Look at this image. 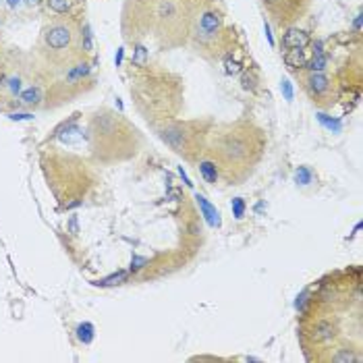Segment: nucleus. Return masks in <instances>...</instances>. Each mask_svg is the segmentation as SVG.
<instances>
[{
  "mask_svg": "<svg viewBox=\"0 0 363 363\" xmlns=\"http://www.w3.org/2000/svg\"><path fill=\"white\" fill-rule=\"evenodd\" d=\"M231 208H233V216H235V218H243V216H245L247 206H245V201H243L241 197H235L233 203H231Z\"/></svg>",
  "mask_w": 363,
  "mask_h": 363,
  "instance_id": "nucleus-15",
  "label": "nucleus"
},
{
  "mask_svg": "<svg viewBox=\"0 0 363 363\" xmlns=\"http://www.w3.org/2000/svg\"><path fill=\"white\" fill-rule=\"evenodd\" d=\"M179 172H181V179H183V183H185V185H187V187H193V183L189 181V176H187V172H185V170H183V166L179 168Z\"/></svg>",
  "mask_w": 363,
  "mask_h": 363,
  "instance_id": "nucleus-26",
  "label": "nucleus"
},
{
  "mask_svg": "<svg viewBox=\"0 0 363 363\" xmlns=\"http://www.w3.org/2000/svg\"><path fill=\"white\" fill-rule=\"evenodd\" d=\"M309 44V35L305 31H301V29H295V27H290L287 29V33L282 35V48H305Z\"/></svg>",
  "mask_w": 363,
  "mask_h": 363,
  "instance_id": "nucleus-4",
  "label": "nucleus"
},
{
  "mask_svg": "<svg viewBox=\"0 0 363 363\" xmlns=\"http://www.w3.org/2000/svg\"><path fill=\"white\" fill-rule=\"evenodd\" d=\"M19 96H21V102H25V104H38L40 98H42V94H40L38 87H29V90L21 92Z\"/></svg>",
  "mask_w": 363,
  "mask_h": 363,
  "instance_id": "nucleus-12",
  "label": "nucleus"
},
{
  "mask_svg": "<svg viewBox=\"0 0 363 363\" xmlns=\"http://www.w3.org/2000/svg\"><path fill=\"white\" fill-rule=\"evenodd\" d=\"M322 42L320 40H317V42H314V54H322Z\"/></svg>",
  "mask_w": 363,
  "mask_h": 363,
  "instance_id": "nucleus-28",
  "label": "nucleus"
},
{
  "mask_svg": "<svg viewBox=\"0 0 363 363\" xmlns=\"http://www.w3.org/2000/svg\"><path fill=\"white\" fill-rule=\"evenodd\" d=\"M220 25H222V17L216 11H203L199 17V38L201 40H212L216 38V33L220 31Z\"/></svg>",
  "mask_w": 363,
  "mask_h": 363,
  "instance_id": "nucleus-2",
  "label": "nucleus"
},
{
  "mask_svg": "<svg viewBox=\"0 0 363 363\" xmlns=\"http://www.w3.org/2000/svg\"><path fill=\"white\" fill-rule=\"evenodd\" d=\"M69 226H71V233H73V235H77L79 233V226H77V218L73 216V218H71V222H69Z\"/></svg>",
  "mask_w": 363,
  "mask_h": 363,
  "instance_id": "nucleus-27",
  "label": "nucleus"
},
{
  "mask_svg": "<svg viewBox=\"0 0 363 363\" xmlns=\"http://www.w3.org/2000/svg\"><path fill=\"white\" fill-rule=\"evenodd\" d=\"M280 90H282V94H285L287 102H290V100H293V85H290V81H289V79H282Z\"/></svg>",
  "mask_w": 363,
  "mask_h": 363,
  "instance_id": "nucleus-21",
  "label": "nucleus"
},
{
  "mask_svg": "<svg viewBox=\"0 0 363 363\" xmlns=\"http://www.w3.org/2000/svg\"><path fill=\"white\" fill-rule=\"evenodd\" d=\"M77 339L81 340V342H85V344H90V342L94 340V326H92L90 322L81 324V326L77 328Z\"/></svg>",
  "mask_w": 363,
  "mask_h": 363,
  "instance_id": "nucleus-11",
  "label": "nucleus"
},
{
  "mask_svg": "<svg viewBox=\"0 0 363 363\" xmlns=\"http://www.w3.org/2000/svg\"><path fill=\"white\" fill-rule=\"evenodd\" d=\"M326 63H328V58H326V54L322 52V54H315L314 60H307V69L312 71V73H322V71L326 69Z\"/></svg>",
  "mask_w": 363,
  "mask_h": 363,
  "instance_id": "nucleus-10",
  "label": "nucleus"
},
{
  "mask_svg": "<svg viewBox=\"0 0 363 363\" xmlns=\"http://www.w3.org/2000/svg\"><path fill=\"white\" fill-rule=\"evenodd\" d=\"M87 73H90V67H87L85 63H81V65H77L73 71H71V79H81V77H85Z\"/></svg>",
  "mask_w": 363,
  "mask_h": 363,
  "instance_id": "nucleus-18",
  "label": "nucleus"
},
{
  "mask_svg": "<svg viewBox=\"0 0 363 363\" xmlns=\"http://www.w3.org/2000/svg\"><path fill=\"white\" fill-rule=\"evenodd\" d=\"M73 27L67 23H52L44 29V44H46L48 50H54V52H63L69 50L71 44H73Z\"/></svg>",
  "mask_w": 363,
  "mask_h": 363,
  "instance_id": "nucleus-1",
  "label": "nucleus"
},
{
  "mask_svg": "<svg viewBox=\"0 0 363 363\" xmlns=\"http://www.w3.org/2000/svg\"><path fill=\"white\" fill-rule=\"evenodd\" d=\"M6 2H8V6H17V4L21 2V0H6Z\"/></svg>",
  "mask_w": 363,
  "mask_h": 363,
  "instance_id": "nucleus-33",
  "label": "nucleus"
},
{
  "mask_svg": "<svg viewBox=\"0 0 363 363\" xmlns=\"http://www.w3.org/2000/svg\"><path fill=\"white\" fill-rule=\"evenodd\" d=\"M307 87L314 96H322L330 90V79L324 73H312L307 77Z\"/></svg>",
  "mask_w": 363,
  "mask_h": 363,
  "instance_id": "nucleus-6",
  "label": "nucleus"
},
{
  "mask_svg": "<svg viewBox=\"0 0 363 363\" xmlns=\"http://www.w3.org/2000/svg\"><path fill=\"white\" fill-rule=\"evenodd\" d=\"M295 181L299 185H309L314 181V172H312V168H307V166H299V170L295 174Z\"/></svg>",
  "mask_w": 363,
  "mask_h": 363,
  "instance_id": "nucleus-13",
  "label": "nucleus"
},
{
  "mask_svg": "<svg viewBox=\"0 0 363 363\" xmlns=\"http://www.w3.org/2000/svg\"><path fill=\"white\" fill-rule=\"evenodd\" d=\"M121 63H122V48L119 50V54H117V67H121Z\"/></svg>",
  "mask_w": 363,
  "mask_h": 363,
  "instance_id": "nucleus-30",
  "label": "nucleus"
},
{
  "mask_svg": "<svg viewBox=\"0 0 363 363\" xmlns=\"http://www.w3.org/2000/svg\"><path fill=\"white\" fill-rule=\"evenodd\" d=\"M25 2H27L29 6H38V4L42 2V0H25Z\"/></svg>",
  "mask_w": 363,
  "mask_h": 363,
  "instance_id": "nucleus-32",
  "label": "nucleus"
},
{
  "mask_svg": "<svg viewBox=\"0 0 363 363\" xmlns=\"http://www.w3.org/2000/svg\"><path fill=\"white\" fill-rule=\"evenodd\" d=\"M226 73L228 75H239L243 71V67H241V63H237V60H231V58H226Z\"/></svg>",
  "mask_w": 363,
  "mask_h": 363,
  "instance_id": "nucleus-20",
  "label": "nucleus"
},
{
  "mask_svg": "<svg viewBox=\"0 0 363 363\" xmlns=\"http://www.w3.org/2000/svg\"><path fill=\"white\" fill-rule=\"evenodd\" d=\"M8 92H11L13 96L21 94V79H19V77H13V79H8Z\"/></svg>",
  "mask_w": 363,
  "mask_h": 363,
  "instance_id": "nucleus-23",
  "label": "nucleus"
},
{
  "mask_svg": "<svg viewBox=\"0 0 363 363\" xmlns=\"http://www.w3.org/2000/svg\"><path fill=\"white\" fill-rule=\"evenodd\" d=\"M355 29H357V31L361 29V15H357V19H355Z\"/></svg>",
  "mask_w": 363,
  "mask_h": 363,
  "instance_id": "nucleus-31",
  "label": "nucleus"
},
{
  "mask_svg": "<svg viewBox=\"0 0 363 363\" xmlns=\"http://www.w3.org/2000/svg\"><path fill=\"white\" fill-rule=\"evenodd\" d=\"M241 83H243V90H249V92H253L255 90V75L251 73H243V79H241Z\"/></svg>",
  "mask_w": 363,
  "mask_h": 363,
  "instance_id": "nucleus-19",
  "label": "nucleus"
},
{
  "mask_svg": "<svg viewBox=\"0 0 363 363\" xmlns=\"http://www.w3.org/2000/svg\"><path fill=\"white\" fill-rule=\"evenodd\" d=\"M266 35H268V42L274 44V38H272V33H270V25L268 23H266Z\"/></svg>",
  "mask_w": 363,
  "mask_h": 363,
  "instance_id": "nucleus-29",
  "label": "nucleus"
},
{
  "mask_svg": "<svg viewBox=\"0 0 363 363\" xmlns=\"http://www.w3.org/2000/svg\"><path fill=\"white\" fill-rule=\"evenodd\" d=\"M195 199H197V206H199V210H201V214H203V218H206V222L210 224V226H220V212L212 206V203L201 195V193H197L195 195Z\"/></svg>",
  "mask_w": 363,
  "mask_h": 363,
  "instance_id": "nucleus-5",
  "label": "nucleus"
},
{
  "mask_svg": "<svg viewBox=\"0 0 363 363\" xmlns=\"http://www.w3.org/2000/svg\"><path fill=\"white\" fill-rule=\"evenodd\" d=\"M332 359H334V361H339V363H340V361H357V357H355V355H353V353H351V351H344V353H339V355H334Z\"/></svg>",
  "mask_w": 363,
  "mask_h": 363,
  "instance_id": "nucleus-24",
  "label": "nucleus"
},
{
  "mask_svg": "<svg viewBox=\"0 0 363 363\" xmlns=\"http://www.w3.org/2000/svg\"><path fill=\"white\" fill-rule=\"evenodd\" d=\"M13 121H31L33 119V114H29V112H13V114H8Z\"/></svg>",
  "mask_w": 363,
  "mask_h": 363,
  "instance_id": "nucleus-25",
  "label": "nucleus"
},
{
  "mask_svg": "<svg viewBox=\"0 0 363 363\" xmlns=\"http://www.w3.org/2000/svg\"><path fill=\"white\" fill-rule=\"evenodd\" d=\"M162 139L174 149V152H185V145H187V133H185L183 125H172V127L164 129Z\"/></svg>",
  "mask_w": 363,
  "mask_h": 363,
  "instance_id": "nucleus-3",
  "label": "nucleus"
},
{
  "mask_svg": "<svg viewBox=\"0 0 363 363\" xmlns=\"http://www.w3.org/2000/svg\"><path fill=\"white\" fill-rule=\"evenodd\" d=\"M285 63H287L289 69H293V71L305 69V65H307L305 50H303V48H290L287 54H285Z\"/></svg>",
  "mask_w": 363,
  "mask_h": 363,
  "instance_id": "nucleus-7",
  "label": "nucleus"
},
{
  "mask_svg": "<svg viewBox=\"0 0 363 363\" xmlns=\"http://www.w3.org/2000/svg\"><path fill=\"white\" fill-rule=\"evenodd\" d=\"M127 278V272H119V274H112V276L104 278L100 282H96V285H102V287H108V285H119V282H122Z\"/></svg>",
  "mask_w": 363,
  "mask_h": 363,
  "instance_id": "nucleus-16",
  "label": "nucleus"
},
{
  "mask_svg": "<svg viewBox=\"0 0 363 363\" xmlns=\"http://www.w3.org/2000/svg\"><path fill=\"white\" fill-rule=\"evenodd\" d=\"M317 121H320L322 125H324L326 129H330V131H340V129H342L340 121H336V119H330L328 114H324V112H320V114H317Z\"/></svg>",
  "mask_w": 363,
  "mask_h": 363,
  "instance_id": "nucleus-14",
  "label": "nucleus"
},
{
  "mask_svg": "<svg viewBox=\"0 0 363 363\" xmlns=\"http://www.w3.org/2000/svg\"><path fill=\"white\" fill-rule=\"evenodd\" d=\"M149 260L147 258H139V255H133V260H131V272H137V270H141L144 266L147 264Z\"/></svg>",
  "mask_w": 363,
  "mask_h": 363,
  "instance_id": "nucleus-22",
  "label": "nucleus"
},
{
  "mask_svg": "<svg viewBox=\"0 0 363 363\" xmlns=\"http://www.w3.org/2000/svg\"><path fill=\"white\" fill-rule=\"evenodd\" d=\"M147 60V50L144 46H137L135 48V56H133V63H135L137 67H144Z\"/></svg>",
  "mask_w": 363,
  "mask_h": 363,
  "instance_id": "nucleus-17",
  "label": "nucleus"
},
{
  "mask_svg": "<svg viewBox=\"0 0 363 363\" xmlns=\"http://www.w3.org/2000/svg\"><path fill=\"white\" fill-rule=\"evenodd\" d=\"M199 172H201L203 179H206V183H210V185H216L218 183V168H216L214 162L203 160L199 164Z\"/></svg>",
  "mask_w": 363,
  "mask_h": 363,
  "instance_id": "nucleus-8",
  "label": "nucleus"
},
{
  "mask_svg": "<svg viewBox=\"0 0 363 363\" xmlns=\"http://www.w3.org/2000/svg\"><path fill=\"white\" fill-rule=\"evenodd\" d=\"M46 4L50 11H54L58 15H67L71 11V6H73V0H46Z\"/></svg>",
  "mask_w": 363,
  "mask_h": 363,
  "instance_id": "nucleus-9",
  "label": "nucleus"
}]
</instances>
